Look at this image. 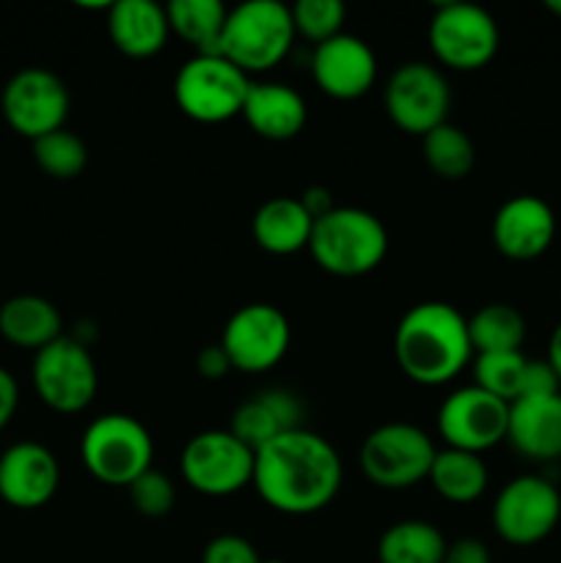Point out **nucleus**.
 Listing matches in <instances>:
<instances>
[{
    "mask_svg": "<svg viewBox=\"0 0 561 563\" xmlns=\"http://www.w3.org/2000/svg\"><path fill=\"white\" fill-rule=\"evenodd\" d=\"M446 537L427 520H402L383 531L377 542L380 563H443Z\"/></svg>",
    "mask_w": 561,
    "mask_h": 563,
    "instance_id": "bb28decb",
    "label": "nucleus"
},
{
    "mask_svg": "<svg viewBox=\"0 0 561 563\" xmlns=\"http://www.w3.org/2000/svg\"><path fill=\"white\" fill-rule=\"evenodd\" d=\"M258 550L237 533H220L204 548L201 563H262Z\"/></svg>",
    "mask_w": 561,
    "mask_h": 563,
    "instance_id": "72a5a7b5",
    "label": "nucleus"
},
{
    "mask_svg": "<svg viewBox=\"0 0 561 563\" xmlns=\"http://www.w3.org/2000/svg\"><path fill=\"white\" fill-rule=\"evenodd\" d=\"M490 234L501 256L531 262L553 245L556 214L539 196H515L498 207Z\"/></svg>",
    "mask_w": 561,
    "mask_h": 563,
    "instance_id": "a211bd4d",
    "label": "nucleus"
},
{
    "mask_svg": "<svg viewBox=\"0 0 561 563\" xmlns=\"http://www.w3.org/2000/svg\"><path fill=\"white\" fill-rule=\"evenodd\" d=\"M86 471L108 487H130L138 476L152 471L154 440L138 418L108 412L86 427L80 438Z\"/></svg>",
    "mask_w": 561,
    "mask_h": 563,
    "instance_id": "39448f33",
    "label": "nucleus"
},
{
    "mask_svg": "<svg viewBox=\"0 0 561 563\" xmlns=\"http://www.w3.org/2000/svg\"><path fill=\"white\" fill-rule=\"evenodd\" d=\"M0 335L20 350H44L64 335V319L50 300L16 295L0 306Z\"/></svg>",
    "mask_w": 561,
    "mask_h": 563,
    "instance_id": "b1692460",
    "label": "nucleus"
},
{
    "mask_svg": "<svg viewBox=\"0 0 561 563\" xmlns=\"http://www.w3.org/2000/svg\"><path fill=\"white\" fill-rule=\"evenodd\" d=\"M339 451L311 429H289L256 451L253 484L273 511L308 517L328 509L341 489Z\"/></svg>",
    "mask_w": 561,
    "mask_h": 563,
    "instance_id": "f257e3e1",
    "label": "nucleus"
},
{
    "mask_svg": "<svg viewBox=\"0 0 561 563\" xmlns=\"http://www.w3.org/2000/svg\"><path fill=\"white\" fill-rule=\"evenodd\" d=\"M544 9H548L550 14L561 16V0H544Z\"/></svg>",
    "mask_w": 561,
    "mask_h": 563,
    "instance_id": "a19ab883",
    "label": "nucleus"
},
{
    "mask_svg": "<svg viewBox=\"0 0 561 563\" xmlns=\"http://www.w3.org/2000/svg\"><path fill=\"white\" fill-rule=\"evenodd\" d=\"M311 77L322 93L352 102L369 93L377 80V55L361 36L339 33L314 47Z\"/></svg>",
    "mask_w": 561,
    "mask_h": 563,
    "instance_id": "dca6fc26",
    "label": "nucleus"
},
{
    "mask_svg": "<svg viewBox=\"0 0 561 563\" xmlns=\"http://www.w3.org/2000/svg\"><path fill=\"white\" fill-rule=\"evenodd\" d=\"M429 484L435 493L443 500L457 506L473 504L487 493L490 473L487 465L479 454H468V451L443 449L435 454L432 471H429Z\"/></svg>",
    "mask_w": 561,
    "mask_h": 563,
    "instance_id": "a878e982",
    "label": "nucleus"
},
{
    "mask_svg": "<svg viewBox=\"0 0 561 563\" xmlns=\"http://www.w3.org/2000/svg\"><path fill=\"white\" fill-rule=\"evenodd\" d=\"M33 159L50 179L69 181L86 170L88 165V146L80 135L64 130H55L50 135L33 141Z\"/></svg>",
    "mask_w": 561,
    "mask_h": 563,
    "instance_id": "c756f323",
    "label": "nucleus"
},
{
    "mask_svg": "<svg viewBox=\"0 0 561 563\" xmlns=\"http://www.w3.org/2000/svg\"><path fill=\"white\" fill-rule=\"evenodd\" d=\"M388 119L407 135L424 137L449 121L451 88L438 66L427 60H407L396 66L383 91Z\"/></svg>",
    "mask_w": 561,
    "mask_h": 563,
    "instance_id": "9b49d317",
    "label": "nucleus"
},
{
    "mask_svg": "<svg viewBox=\"0 0 561 563\" xmlns=\"http://www.w3.org/2000/svg\"><path fill=\"white\" fill-rule=\"evenodd\" d=\"M561 394V383L548 361H528L526 374H522V396H553Z\"/></svg>",
    "mask_w": 561,
    "mask_h": 563,
    "instance_id": "f704fd0d",
    "label": "nucleus"
},
{
    "mask_svg": "<svg viewBox=\"0 0 561 563\" xmlns=\"http://www.w3.org/2000/svg\"><path fill=\"white\" fill-rule=\"evenodd\" d=\"M468 333L476 355L484 352H520L526 341V319L509 302H490L468 319Z\"/></svg>",
    "mask_w": 561,
    "mask_h": 563,
    "instance_id": "cd10ccee",
    "label": "nucleus"
},
{
    "mask_svg": "<svg viewBox=\"0 0 561 563\" xmlns=\"http://www.w3.org/2000/svg\"><path fill=\"white\" fill-rule=\"evenodd\" d=\"M289 9L292 22H295V33L308 38L314 47L344 33L341 25H344L346 9L341 0H297Z\"/></svg>",
    "mask_w": 561,
    "mask_h": 563,
    "instance_id": "2f4dec72",
    "label": "nucleus"
},
{
    "mask_svg": "<svg viewBox=\"0 0 561 563\" xmlns=\"http://www.w3.org/2000/svg\"><path fill=\"white\" fill-rule=\"evenodd\" d=\"M165 14L170 33L190 44L193 55H220V38L229 16V9L220 0H170Z\"/></svg>",
    "mask_w": 561,
    "mask_h": 563,
    "instance_id": "393cba45",
    "label": "nucleus"
},
{
    "mask_svg": "<svg viewBox=\"0 0 561 563\" xmlns=\"http://www.w3.org/2000/svg\"><path fill=\"white\" fill-rule=\"evenodd\" d=\"M196 368L204 379H223L231 372V361L220 344H209L198 352Z\"/></svg>",
    "mask_w": 561,
    "mask_h": 563,
    "instance_id": "e433bc0d",
    "label": "nucleus"
},
{
    "mask_svg": "<svg viewBox=\"0 0 561 563\" xmlns=\"http://www.w3.org/2000/svg\"><path fill=\"white\" fill-rule=\"evenodd\" d=\"M300 203L306 207V212L311 214L314 220H319L322 214H328L330 209H333V201H330V190H324V187H308L306 192L300 196Z\"/></svg>",
    "mask_w": 561,
    "mask_h": 563,
    "instance_id": "58836bf2",
    "label": "nucleus"
},
{
    "mask_svg": "<svg viewBox=\"0 0 561 563\" xmlns=\"http://www.w3.org/2000/svg\"><path fill=\"white\" fill-rule=\"evenodd\" d=\"M58 484V460L42 443L25 440L0 454V498L14 509H42L55 498Z\"/></svg>",
    "mask_w": 561,
    "mask_h": 563,
    "instance_id": "f3484780",
    "label": "nucleus"
},
{
    "mask_svg": "<svg viewBox=\"0 0 561 563\" xmlns=\"http://www.w3.org/2000/svg\"><path fill=\"white\" fill-rule=\"evenodd\" d=\"M506 440L526 460H561V394L522 396L512 401Z\"/></svg>",
    "mask_w": 561,
    "mask_h": 563,
    "instance_id": "6ab92c4d",
    "label": "nucleus"
},
{
    "mask_svg": "<svg viewBox=\"0 0 561 563\" xmlns=\"http://www.w3.org/2000/svg\"><path fill=\"white\" fill-rule=\"evenodd\" d=\"M424 163L435 176L446 181H460L476 165V146L468 132L457 124H440L421 137Z\"/></svg>",
    "mask_w": 561,
    "mask_h": 563,
    "instance_id": "c85d7f7f",
    "label": "nucleus"
},
{
    "mask_svg": "<svg viewBox=\"0 0 561 563\" xmlns=\"http://www.w3.org/2000/svg\"><path fill=\"white\" fill-rule=\"evenodd\" d=\"M388 245V229L377 214L361 207H333L314 220L308 253L319 269L336 278H361L383 264Z\"/></svg>",
    "mask_w": 561,
    "mask_h": 563,
    "instance_id": "7ed1b4c3",
    "label": "nucleus"
},
{
    "mask_svg": "<svg viewBox=\"0 0 561 563\" xmlns=\"http://www.w3.org/2000/svg\"><path fill=\"white\" fill-rule=\"evenodd\" d=\"M262 563H284V561H278V559H264Z\"/></svg>",
    "mask_w": 561,
    "mask_h": 563,
    "instance_id": "79ce46f5",
    "label": "nucleus"
},
{
    "mask_svg": "<svg viewBox=\"0 0 561 563\" xmlns=\"http://www.w3.org/2000/svg\"><path fill=\"white\" fill-rule=\"evenodd\" d=\"M251 82L223 55H193L174 77L176 108L198 124H223L242 115Z\"/></svg>",
    "mask_w": 561,
    "mask_h": 563,
    "instance_id": "0eeeda50",
    "label": "nucleus"
},
{
    "mask_svg": "<svg viewBox=\"0 0 561 563\" xmlns=\"http://www.w3.org/2000/svg\"><path fill=\"white\" fill-rule=\"evenodd\" d=\"M544 361L550 363V368L556 372V377H559L561 383V322L556 324L553 335H550V344H548V357Z\"/></svg>",
    "mask_w": 561,
    "mask_h": 563,
    "instance_id": "ea45409f",
    "label": "nucleus"
},
{
    "mask_svg": "<svg viewBox=\"0 0 561 563\" xmlns=\"http://www.w3.org/2000/svg\"><path fill=\"white\" fill-rule=\"evenodd\" d=\"M127 493H130V500L132 506H135L138 515L148 517V520L170 515V509H174L176 504L174 482H170L163 471H157V467H152V471H146L143 476H138L135 482L127 487Z\"/></svg>",
    "mask_w": 561,
    "mask_h": 563,
    "instance_id": "473e14b6",
    "label": "nucleus"
},
{
    "mask_svg": "<svg viewBox=\"0 0 561 563\" xmlns=\"http://www.w3.org/2000/svg\"><path fill=\"white\" fill-rule=\"evenodd\" d=\"M443 563H493V559H490L487 544L479 542V539L465 537L457 539V542H449Z\"/></svg>",
    "mask_w": 561,
    "mask_h": 563,
    "instance_id": "c9c22d12",
    "label": "nucleus"
},
{
    "mask_svg": "<svg viewBox=\"0 0 561 563\" xmlns=\"http://www.w3.org/2000/svg\"><path fill=\"white\" fill-rule=\"evenodd\" d=\"M561 520V493L542 476H517L493 504V528L506 544L531 548L544 542Z\"/></svg>",
    "mask_w": 561,
    "mask_h": 563,
    "instance_id": "f8f14e48",
    "label": "nucleus"
},
{
    "mask_svg": "<svg viewBox=\"0 0 561 563\" xmlns=\"http://www.w3.org/2000/svg\"><path fill=\"white\" fill-rule=\"evenodd\" d=\"M108 36L127 58H152L170 36L165 5L154 0H116L108 9Z\"/></svg>",
    "mask_w": 561,
    "mask_h": 563,
    "instance_id": "412c9836",
    "label": "nucleus"
},
{
    "mask_svg": "<svg viewBox=\"0 0 561 563\" xmlns=\"http://www.w3.org/2000/svg\"><path fill=\"white\" fill-rule=\"evenodd\" d=\"M311 229L314 218L306 212L300 198L292 196L270 198L253 212L251 220L253 242L273 256H292V253L308 251Z\"/></svg>",
    "mask_w": 561,
    "mask_h": 563,
    "instance_id": "5701e85b",
    "label": "nucleus"
},
{
    "mask_svg": "<svg viewBox=\"0 0 561 563\" xmlns=\"http://www.w3.org/2000/svg\"><path fill=\"white\" fill-rule=\"evenodd\" d=\"M302 407L295 394L284 388H270L256 394L253 399L242 401L231 412L229 432L240 438L248 449L258 451L289 429H300Z\"/></svg>",
    "mask_w": 561,
    "mask_h": 563,
    "instance_id": "4be33fe9",
    "label": "nucleus"
},
{
    "mask_svg": "<svg viewBox=\"0 0 561 563\" xmlns=\"http://www.w3.org/2000/svg\"><path fill=\"white\" fill-rule=\"evenodd\" d=\"M526 363L522 352H484L473 361V385L512 405L520 399Z\"/></svg>",
    "mask_w": 561,
    "mask_h": 563,
    "instance_id": "7c9ffc66",
    "label": "nucleus"
},
{
    "mask_svg": "<svg viewBox=\"0 0 561 563\" xmlns=\"http://www.w3.org/2000/svg\"><path fill=\"white\" fill-rule=\"evenodd\" d=\"M473 355L468 317L449 302H418L394 330V357L402 374L427 388L451 383Z\"/></svg>",
    "mask_w": 561,
    "mask_h": 563,
    "instance_id": "f03ea898",
    "label": "nucleus"
},
{
    "mask_svg": "<svg viewBox=\"0 0 561 563\" xmlns=\"http://www.w3.org/2000/svg\"><path fill=\"white\" fill-rule=\"evenodd\" d=\"M509 405L476 385L457 388L443 399L438 410V434L446 449L479 454L495 449L506 440Z\"/></svg>",
    "mask_w": 561,
    "mask_h": 563,
    "instance_id": "2eb2a0df",
    "label": "nucleus"
},
{
    "mask_svg": "<svg viewBox=\"0 0 561 563\" xmlns=\"http://www.w3.org/2000/svg\"><path fill=\"white\" fill-rule=\"evenodd\" d=\"M438 449L432 438L416 423L391 421L372 429L358 451L363 476L380 489L402 493L427 482Z\"/></svg>",
    "mask_w": 561,
    "mask_h": 563,
    "instance_id": "423d86ee",
    "label": "nucleus"
},
{
    "mask_svg": "<svg viewBox=\"0 0 561 563\" xmlns=\"http://www.w3.org/2000/svg\"><path fill=\"white\" fill-rule=\"evenodd\" d=\"M295 36L289 5L280 0H245L229 9L220 55L251 77L275 69L289 55Z\"/></svg>",
    "mask_w": 561,
    "mask_h": 563,
    "instance_id": "20e7f679",
    "label": "nucleus"
},
{
    "mask_svg": "<svg viewBox=\"0 0 561 563\" xmlns=\"http://www.w3.org/2000/svg\"><path fill=\"white\" fill-rule=\"evenodd\" d=\"M256 451L248 449L229 429H209L187 440L179 471L187 487L207 498H229L253 484Z\"/></svg>",
    "mask_w": 561,
    "mask_h": 563,
    "instance_id": "6e6552de",
    "label": "nucleus"
},
{
    "mask_svg": "<svg viewBox=\"0 0 561 563\" xmlns=\"http://www.w3.org/2000/svg\"><path fill=\"white\" fill-rule=\"evenodd\" d=\"M33 390L55 412L75 416L91 407L99 388L97 363L82 341L61 335L36 352L31 368Z\"/></svg>",
    "mask_w": 561,
    "mask_h": 563,
    "instance_id": "9d476101",
    "label": "nucleus"
},
{
    "mask_svg": "<svg viewBox=\"0 0 561 563\" xmlns=\"http://www.w3.org/2000/svg\"><path fill=\"white\" fill-rule=\"evenodd\" d=\"M429 49L454 71H479L501 47L498 22L476 3H440L429 20Z\"/></svg>",
    "mask_w": 561,
    "mask_h": 563,
    "instance_id": "1a4fd4ad",
    "label": "nucleus"
},
{
    "mask_svg": "<svg viewBox=\"0 0 561 563\" xmlns=\"http://www.w3.org/2000/svg\"><path fill=\"white\" fill-rule=\"evenodd\" d=\"M292 344V328L284 311L270 302H251L231 313L220 346L229 355L231 368L262 374L278 366Z\"/></svg>",
    "mask_w": 561,
    "mask_h": 563,
    "instance_id": "4468645a",
    "label": "nucleus"
},
{
    "mask_svg": "<svg viewBox=\"0 0 561 563\" xmlns=\"http://www.w3.org/2000/svg\"><path fill=\"white\" fill-rule=\"evenodd\" d=\"M242 119L264 141H292L308 121V104L297 88L286 82H251Z\"/></svg>",
    "mask_w": 561,
    "mask_h": 563,
    "instance_id": "aec40b11",
    "label": "nucleus"
},
{
    "mask_svg": "<svg viewBox=\"0 0 561 563\" xmlns=\"http://www.w3.org/2000/svg\"><path fill=\"white\" fill-rule=\"evenodd\" d=\"M16 407H20V385L9 368L0 366V432L11 423Z\"/></svg>",
    "mask_w": 561,
    "mask_h": 563,
    "instance_id": "4c0bfd02",
    "label": "nucleus"
},
{
    "mask_svg": "<svg viewBox=\"0 0 561 563\" xmlns=\"http://www.w3.org/2000/svg\"><path fill=\"white\" fill-rule=\"evenodd\" d=\"M69 104L64 80L42 66H28L16 71L3 86V97H0L6 124L31 143L50 132L64 130L69 119Z\"/></svg>",
    "mask_w": 561,
    "mask_h": 563,
    "instance_id": "ddd939ff",
    "label": "nucleus"
}]
</instances>
